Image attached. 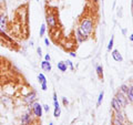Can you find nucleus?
<instances>
[{"instance_id":"22","label":"nucleus","mask_w":133,"mask_h":125,"mask_svg":"<svg viewBox=\"0 0 133 125\" xmlns=\"http://www.w3.org/2000/svg\"><path fill=\"white\" fill-rule=\"evenodd\" d=\"M128 89H129V86H128V85H125V84L121 85V92H122V93H127Z\"/></svg>"},{"instance_id":"4","label":"nucleus","mask_w":133,"mask_h":125,"mask_svg":"<svg viewBox=\"0 0 133 125\" xmlns=\"http://www.w3.org/2000/svg\"><path fill=\"white\" fill-rule=\"evenodd\" d=\"M33 114L31 112L30 106H28V112H26L22 116H21V125H31L33 122Z\"/></svg>"},{"instance_id":"14","label":"nucleus","mask_w":133,"mask_h":125,"mask_svg":"<svg viewBox=\"0 0 133 125\" xmlns=\"http://www.w3.org/2000/svg\"><path fill=\"white\" fill-rule=\"evenodd\" d=\"M76 38H77V40H78V42H79V43H81V42H83V41H85V40H87V38L82 34L80 31L78 30V29H77V33H76Z\"/></svg>"},{"instance_id":"26","label":"nucleus","mask_w":133,"mask_h":125,"mask_svg":"<svg viewBox=\"0 0 133 125\" xmlns=\"http://www.w3.org/2000/svg\"><path fill=\"white\" fill-rule=\"evenodd\" d=\"M44 60H45V61H48V62H50V60H51V57H50L49 53L44 54Z\"/></svg>"},{"instance_id":"11","label":"nucleus","mask_w":133,"mask_h":125,"mask_svg":"<svg viewBox=\"0 0 133 125\" xmlns=\"http://www.w3.org/2000/svg\"><path fill=\"white\" fill-rule=\"evenodd\" d=\"M41 69H42L43 71H45V72H50L51 71V63L50 62H48V61H45V60H43L42 62H41Z\"/></svg>"},{"instance_id":"18","label":"nucleus","mask_w":133,"mask_h":125,"mask_svg":"<svg viewBox=\"0 0 133 125\" xmlns=\"http://www.w3.org/2000/svg\"><path fill=\"white\" fill-rule=\"evenodd\" d=\"M61 114V109H60V106L59 107H55V111H53V116L55 117H59Z\"/></svg>"},{"instance_id":"8","label":"nucleus","mask_w":133,"mask_h":125,"mask_svg":"<svg viewBox=\"0 0 133 125\" xmlns=\"http://www.w3.org/2000/svg\"><path fill=\"white\" fill-rule=\"evenodd\" d=\"M115 99H116V101L119 102V104H120V106H121V107H124L127 105L128 99L125 98V95H124L122 92H118V93H116Z\"/></svg>"},{"instance_id":"21","label":"nucleus","mask_w":133,"mask_h":125,"mask_svg":"<svg viewBox=\"0 0 133 125\" xmlns=\"http://www.w3.org/2000/svg\"><path fill=\"white\" fill-rule=\"evenodd\" d=\"M53 105H55V107H59V102H58V98H57V94L56 92L53 93Z\"/></svg>"},{"instance_id":"29","label":"nucleus","mask_w":133,"mask_h":125,"mask_svg":"<svg viewBox=\"0 0 133 125\" xmlns=\"http://www.w3.org/2000/svg\"><path fill=\"white\" fill-rule=\"evenodd\" d=\"M70 55H71L72 58H76V57H77V53L73 52V51H71V52H70Z\"/></svg>"},{"instance_id":"9","label":"nucleus","mask_w":133,"mask_h":125,"mask_svg":"<svg viewBox=\"0 0 133 125\" xmlns=\"http://www.w3.org/2000/svg\"><path fill=\"white\" fill-rule=\"evenodd\" d=\"M38 81L41 85V90L42 91H47L48 89V83H47V78L43 73H39L38 74Z\"/></svg>"},{"instance_id":"17","label":"nucleus","mask_w":133,"mask_h":125,"mask_svg":"<svg viewBox=\"0 0 133 125\" xmlns=\"http://www.w3.org/2000/svg\"><path fill=\"white\" fill-rule=\"evenodd\" d=\"M45 31H47V26H45V24H42V26L40 27L39 36H40V37H43V36H44V33H45Z\"/></svg>"},{"instance_id":"12","label":"nucleus","mask_w":133,"mask_h":125,"mask_svg":"<svg viewBox=\"0 0 133 125\" xmlns=\"http://www.w3.org/2000/svg\"><path fill=\"white\" fill-rule=\"evenodd\" d=\"M112 109L114 110V112H120V111L122 110V107L120 106V104H119L118 101H116L115 98L112 99Z\"/></svg>"},{"instance_id":"35","label":"nucleus","mask_w":133,"mask_h":125,"mask_svg":"<svg viewBox=\"0 0 133 125\" xmlns=\"http://www.w3.org/2000/svg\"><path fill=\"white\" fill-rule=\"evenodd\" d=\"M94 1H97V0H94Z\"/></svg>"},{"instance_id":"28","label":"nucleus","mask_w":133,"mask_h":125,"mask_svg":"<svg viewBox=\"0 0 133 125\" xmlns=\"http://www.w3.org/2000/svg\"><path fill=\"white\" fill-rule=\"evenodd\" d=\"M44 44L47 45V47H49V45H50V41H49L48 38H45V39H44Z\"/></svg>"},{"instance_id":"15","label":"nucleus","mask_w":133,"mask_h":125,"mask_svg":"<svg viewBox=\"0 0 133 125\" xmlns=\"http://www.w3.org/2000/svg\"><path fill=\"white\" fill-rule=\"evenodd\" d=\"M58 69L61 72H65L66 70H68V65L65 64L64 61H61V62H58Z\"/></svg>"},{"instance_id":"27","label":"nucleus","mask_w":133,"mask_h":125,"mask_svg":"<svg viewBox=\"0 0 133 125\" xmlns=\"http://www.w3.org/2000/svg\"><path fill=\"white\" fill-rule=\"evenodd\" d=\"M37 52H38V55H39V57L42 55V49H41L40 47L37 48Z\"/></svg>"},{"instance_id":"13","label":"nucleus","mask_w":133,"mask_h":125,"mask_svg":"<svg viewBox=\"0 0 133 125\" xmlns=\"http://www.w3.org/2000/svg\"><path fill=\"white\" fill-rule=\"evenodd\" d=\"M125 94H127V99L130 102L133 103V86H129V89H128Z\"/></svg>"},{"instance_id":"33","label":"nucleus","mask_w":133,"mask_h":125,"mask_svg":"<svg viewBox=\"0 0 133 125\" xmlns=\"http://www.w3.org/2000/svg\"><path fill=\"white\" fill-rule=\"evenodd\" d=\"M49 1H53V0H49Z\"/></svg>"},{"instance_id":"34","label":"nucleus","mask_w":133,"mask_h":125,"mask_svg":"<svg viewBox=\"0 0 133 125\" xmlns=\"http://www.w3.org/2000/svg\"><path fill=\"white\" fill-rule=\"evenodd\" d=\"M24 1H28V0H24Z\"/></svg>"},{"instance_id":"30","label":"nucleus","mask_w":133,"mask_h":125,"mask_svg":"<svg viewBox=\"0 0 133 125\" xmlns=\"http://www.w3.org/2000/svg\"><path fill=\"white\" fill-rule=\"evenodd\" d=\"M130 40H131V41H132V42H133V33H132V34L130 36Z\"/></svg>"},{"instance_id":"10","label":"nucleus","mask_w":133,"mask_h":125,"mask_svg":"<svg viewBox=\"0 0 133 125\" xmlns=\"http://www.w3.org/2000/svg\"><path fill=\"white\" fill-rule=\"evenodd\" d=\"M111 54H112V58H113L114 61H116V62H122L123 61V58L121 55V53H120L118 50H112Z\"/></svg>"},{"instance_id":"25","label":"nucleus","mask_w":133,"mask_h":125,"mask_svg":"<svg viewBox=\"0 0 133 125\" xmlns=\"http://www.w3.org/2000/svg\"><path fill=\"white\" fill-rule=\"evenodd\" d=\"M62 103H63V105L64 106H66L69 104V101L66 100V98H62Z\"/></svg>"},{"instance_id":"31","label":"nucleus","mask_w":133,"mask_h":125,"mask_svg":"<svg viewBox=\"0 0 133 125\" xmlns=\"http://www.w3.org/2000/svg\"><path fill=\"white\" fill-rule=\"evenodd\" d=\"M131 6H132V10H133V0H132V2H131Z\"/></svg>"},{"instance_id":"7","label":"nucleus","mask_w":133,"mask_h":125,"mask_svg":"<svg viewBox=\"0 0 133 125\" xmlns=\"http://www.w3.org/2000/svg\"><path fill=\"white\" fill-rule=\"evenodd\" d=\"M112 123H113V125H123L124 124V117H123V115L121 113V111H120V112H115V113H114Z\"/></svg>"},{"instance_id":"6","label":"nucleus","mask_w":133,"mask_h":125,"mask_svg":"<svg viewBox=\"0 0 133 125\" xmlns=\"http://www.w3.org/2000/svg\"><path fill=\"white\" fill-rule=\"evenodd\" d=\"M36 100H37V93L35 91H30L27 95L23 96V102L26 103L27 105H30L33 102H36Z\"/></svg>"},{"instance_id":"36","label":"nucleus","mask_w":133,"mask_h":125,"mask_svg":"<svg viewBox=\"0 0 133 125\" xmlns=\"http://www.w3.org/2000/svg\"><path fill=\"white\" fill-rule=\"evenodd\" d=\"M38 1H39V0H38Z\"/></svg>"},{"instance_id":"24","label":"nucleus","mask_w":133,"mask_h":125,"mask_svg":"<svg viewBox=\"0 0 133 125\" xmlns=\"http://www.w3.org/2000/svg\"><path fill=\"white\" fill-rule=\"evenodd\" d=\"M43 107V111L44 112H47V113H49V111H50V106L48 105V104H44V105H42Z\"/></svg>"},{"instance_id":"3","label":"nucleus","mask_w":133,"mask_h":125,"mask_svg":"<svg viewBox=\"0 0 133 125\" xmlns=\"http://www.w3.org/2000/svg\"><path fill=\"white\" fill-rule=\"evenodd\" d=\"M29 106H30V109H31V112H32L33 116H36V117H38V119H40L41 116H42L43 107H42V105H41L40 103H38V102H33V103L30 104Z\"/></svg>"},{"instance_id":"16","label":"nucleus","mask_w":133,"mask_h":125,"mask_svg":"<svg viewBox=\"0 0 133 125\" xmlns=\"http://www.w3.org/2000/svg\"><path fill=\"white\" fill-rule=\"evenodd\" d=\"M97 74L99 79H101V80H103V68L101 65H98L97 66Z\"/></svg>"},{"instance_id":"23","label":"nucleus","mask_w":133,"mask_h":125,"mask_svg":"<svg viewBox=\"0 0 133 125\" xmlns=\"http://www.w3.org/2000/svg\"><path fill=\"white\" fill-rule=\"evenodd\" d=\"M64 62H65V64H66V65H68V66H69V68H70V69H71V70H73V69H74V68H73V64H72V62H71V61H70V60H66V61H64Z\"/></svg>"},{"instance_id":"32","label":"nucleus","mask_w":133,"mask_h":125,"mask_svg":"<svg viewBox=\"0 0 133 125\" xmlns=\"http://www.w3.org/2000/svg\"><path fill=\"white\" fill-rule=\"evenodd\" d=\"M49 125H53V123H49Z\"/></svg>"},{"instance_id":"5","label":"nucleus","mask_w":133,"mask_h":125,"mask_svg":"<svg viewBox=\"0 0 133 125\" xmlns=\"http://www.w3.org/2000/svg\"><path fill=\"white\" fill-rule=\"evenodd\" d=\"M8 30V18L5 12H0V31L7 32Z\"/></svg>"},{"instance_id":"1","label":"nucleus","mask_w":133,"mask_h":125,"mask_svg":"<svg viewBox=\"0 0 133 125\" xmlns=\"http://www.w3.org/2000/svg\"><path fill=\"white\" fill-rule=\"evenodd\" d=\"M94 26H95V22H94L93 17L92 16H85V17H83V18L80 19V23H79L78 30L88 39L89 37H91V34H92V32L94 30Z\"/></svg>"},{"instance_id":"19","label":"nucleus","mask_w":133,"mask_h":125,"mask_svg":"<svg viewBox=\"0 0 133 125\" xmlns=\"http://www.w3.org/2000/svg\"><path fill=\"white\" fill-rule=\"evenodd\" d=\"M103 96H104V92H102L99 94V96H98V106L101 105V103H102V100H103Z\"/></svg>"},{"instance_id":"2","label":"nucleus","mask_w":133,"mask_h":125,"mask_svg":"<svg viewBox=\"0 0 133 125\" xmlns=\"http://www.w3.org/2000/svg\"><path fill=\"white\" fill-rule=\"evenodd\" d=\"M59 19H58L57 10H53L52 8H48L45 12V26H48L51 30H57Z\"/></svg>"},{"instance_id":"20","label":"nucleus","mask_w":133,"mask_h":125,"mask_svg":"<svg viewBox=\"0 0 133 125\" xmlns=\"http://www.w3.org/2000/svg\"><path fill=\"white\" fill-rule=\"evenodd\" d=\"M113 42H114V38L111 37V39L109 41V44H108V50H109V51H111V50L113 49Z\"/></svg>"}]
</instances>
